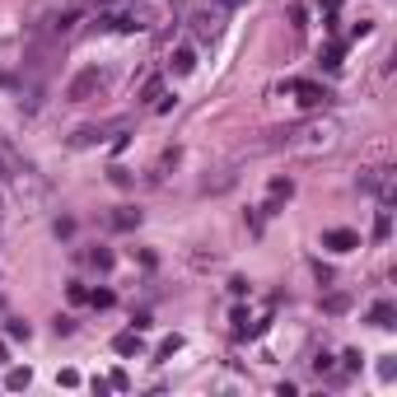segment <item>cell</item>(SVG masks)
Here are the masks:
<instances>
[{
  "instance_id": "obj_17",
  "label": "cell",
  "mask_w": 397,
  "mask_h": 397,
  "mask_svg": "<svg viewBox=\"0 0 397 397\" xmlns=\"http://www.w3.org/2000/svg\"><path fill=\"white\" fill-rule=\"evenodd\" d=\"M322 308H327V313H346V308H351V299H346V294H327V299H322Z\"/></svg>"
},
{
  "instance_id": "obj_3",
  "label": "cell",
  "mask_w": 397,
  "mask_h": 397,
  "mask_svg": "<svg viewBox=\"0 0 397 397\" xmlns=\"http://www.w3.org/2000/svg\"><path fill=\"white\" fill-rule=\"evenodd\" d=\"M187 24H192V38H197V43H215V38L225 33V10H215V5H201V10L187 19Z\"/></svg>"
},
{
  "instance_id": "obj_12",
  "label": "cell",
  "mask_w": 397,
  "mask_h": 397,
  "mask_svg": "<svg viewBox=\"0 0 397 397\" xmlns=\"http://www.w3.org/2000/svg\"><path fill=\"white\" fill-rule=\"evenodd\" d=\"M388 234H393V211L383 206V211L374 215V244H388Z\"/></svg>"
},
{
  "instance_id": "obj_10",
  "label": "cell",
  "mask_w": 397,
  "mask_h": 397,
  "mask_svg": "<svg viewBox=\"0 0 397 397\" xmlns=\"http://www.w3.org/2000/svg\"><path fill=\"white\" fill-rule=\"evenodd\" d=\"M168 66H173V75H192V70H197V52H192V47H173Z\"/></svg>"
},
{
  "instance_id": "obj_21",
  "label": "cell",
  "mask_w": 397,
  "mask_h": 397,
  "mask_svg": "<svg viewBox=\"0 0 397 397\" xmlns=\"http://www.w3.org/2000/svg\"><path fill=\"white\" fill-rule=\"evenodd\" d=\"M178 346H183V336H168V341H164V346H159V360H168V355H173V351H178Z\"/></svg>"
},
{
  "instance_id": "obj_2",
  "label": "cell",
  "mask_w": 397,
  "mask_h": 397,
  "mask_svg": "<svg viewBox=\"0 0 397 397\" xmlns=\"http://www.w3.org/2000/svg\"><path fill=\"white\" fill-rule=\"evenodd\" d=\"M336 122H327V117H318V122H299L290 126V131H276L271 145H285V150H299V154H322L336 145Z\"/></svg>"
},
{
  "instance_id": "obj_7",
  "label": "cell",
  "mask_w": 397,
  "mask_h": 397,
  "mask_svg": "<svg viewBox=\"0 0 397 397\" xmlns=\"http://www.w3.org/2000/svg\"><path fill=\"white\" fill-rule=\"evenodd\" d=\"M290 197H294V183H290V178H271V192H267V206H262V211L276 215V211H280V206H285Z\"/></svg>"
},
{
  "instance_id": "obj_5",
  "label": "cell",
  "mask_w": 397,
  "mask_h": 397,
  "mask_svg": "<svg viewBox=\"0 0 397 397\" xmlns=\"http://www.w3.org/2000/svg\"><path fill=\"white\" fill-rule=\"evenodd\" d=\"M98 89H103V70H98V66H89V70H80V75L70 80L66 98H70V103H89V98H93Z\"/></svg>"
},
{
  "instance_id": "obj_11",
  "label": "cell",
  "mask_w": 397,
  "mask_h": 397,
  "mask_svg": "<svg viewBox=\"0 0 397 397\" xmlns=\"http://www.w3.org/2000/svg\"><path fill=\"white\" fill-rule=\"evenodd\" d=\"M397 308L393 304H388V299H383V304H374V308H369V322H374V327H397Z\"/></svg>"
},
{
  "instance_id": "obj_13",
  "label": "cell",
  "mask_w": 397,
  "mask_h": 397,
  "mask_svg": "<svg viewBox=\"0 0 397 397\" xmlns=\"http://www.w3.org/2000/svg\"><path fill=\"white\" fill-rule=\"evenodd\" d=\"M29 383H33V369H10V374H5V388H10V393H24Z\"/></svg>"
},
{
  "instance_id": "obj_18",
  "label": "cell",
  "mask_w": 397,
  "mask_h": 397,
  "mask_svg": "<svg viewBox=\"0 0 397 397\" xmlns=\"http://www.w3.org/2000/svg\"><path fill=\"white\" fill-rule=\"evenodd\" d=\"M89 262L98 267V271H112V253H107V248H93V253H89Z\"/></svg>"
},
{
  "instance_id": "obj_15",
  "label": "cell",
  "mask_w": 397,
  "mask_h": 397,
  "mask_svg": "<svg viewBox=\"0 0 397 397\" xmlns=\"http://www.w3.org/2000/svg\"><path fill=\"white\" fill-rule=\"evenodd\" d=\"M140 98H145V103H159V98H164V80H145Z\"/></svg>"
},
{
  "instance_id": "obj_9",
  "label": "cell",
  "mask_w": 397,
  "mask_h": 397,
  "mask_svg": "<svg viewBox=\"0 0 397 397\" xmlns=\"http://www.w3.org/2000/svg\"><path fill=\"white\" fill-rule=\"evenodd\" d=\"M112 351L117 355H140L145 351V341H140V327H126V332L112 336Z\"/></svg>"
},
{
  "instance_id": "obj_20",
  "label": "cell",
  "mask_w": 397,
  "mask_h": 397,
  "mask_svg": "<svg viewBox=\"0 0 397 397\" xmlns=\"http://www.w3.org/2000/svg\"><path fill=\"white\" fill-rule=\"evenodd\" d=\"M107 388H117V393H126V388H131V379H126V369H112V374H107Z\"/></svg>"
},
{
  "instance_id": "obj_23",
  "label": "cell",
  "mask_w": 397,
  "mask_h": 397,
  "mask_svg": "<svg viewBox=\"0 0 397 397\" xmlns=\"http://www.w3.org/2000/svg\"><path fill=\"white\" fill-rule=\"evenodd\" d=\"M313 276H318V285H332V267H322V262H318V267H313Z\"/></svg>"
},
{
  "instance_id": "obj_8",
  "label": "cell",
  "mask_w": 397,
  "mask_h": 397,
  "mask_svg": "<svg viewBox=\"0 0 397 397\" xmlns=\"http://www.w3.org/2000/svg\"><path fill=\"white\" fill-rule=\"evenodd\" d=\"M322 248H332V253H355V248H360V234L355 230H327L322 234Z\"/></svg>"
},
{
  "instance_id": "obj_1",
  "label": "cell",
  "mask_w": 397,
  "mask_h": 397,
  "mask_svg": "<svg viewBox=\"0 0 397 397\" xmlns=\"http://www.w3.org/2000/svg\"><path fill=\"white\" fill-rule=\"evenodd\" d=\"M93 24L107 33H140L150 29V5L145 0H93Z\"/></svg>"
},
{
  "instance_id": "obj_22",
  "label": "cell",
  "mask_w": 397,
  "mask_h": 397,
  "mask_svg": "<svg viewBox=\"0 0 397 397\" xmlns=\"http://www.w3.org/2000/svg\"><path fill=\"white\" fill-rule=\"evenodd\" d=\"M397 365H393V355H383V365H379V379H393Z\"/></svg>"
},
{
  "instance_id": "obj_16",
  "label": "cell",
  "mask_w": 397,
  "mask_h": 397,
  "mask_svg": "<svg viewBox=\"0 0 397 397\" xmlns=\"http://www.w3.org/2000/svg\"><path fill=\"white\" fill-rule=\"evenodd\" d=\"M341 57H346V47H341V43H332L327 52H322V66H327V70H336V66H341Z\"/></svg>"
},
{
  "instance_id": "obj_19",
  "label": "cell",
  "mask_w": 397,
  "mask_h": 397,
  "mask_svg": "<svg viewBox=\"0 0 397 397\" xmlns=\"http://www.w3.org/2000/svg\"><path fill=\"white\" fill-rule=\"evenodd\" d=\"M89 304H93V308H112V304H117V294H112V290H93Z\"/></svg>"
},
{
  "instance_id": "obj_4",
  "label": "cell",
  "mask_w": 397,
  "mask_h": 397,
  "mask_svg": "<svg viewBox=\"0 0 397 397\" xmlns=\"http://www.w3.org/2000/svg\"><path fill=\"white\" fill-rule=\"evenodd\" d=\"M0 173H5V178H15L19 187L24 183H33V168H29V159H24V154L15 150V145H10V140L0 136Z\"/></svg>"
},
{
  "instance_id": "obj_6",
  "label": "cell",
  "mask_w": 397,
  "mask_h": 397,
  "mask_svg": "<svg viewBox=\"0 0 397 397\" xmlns=\"http://www.w3.org/2000/svg\"><path fill=\"white\" fill-rule=\"evenodd\" d=\"M285 89H290V93H294V98H299L304 107H327V98H332V93L322 89L318 80H290Z\"/></svg>"
},
{
  "instance_id": "obj_24",
  "label": "cell",
  "mask_w": 397,
  "mask_h": 397,
  "mask_svg": "<svg viewBox=\"0 0 397 397\" xmlns=\"http://www.w3.org/2000/svg\"><path fill=\"white\" fill-rule=\"evenodd\" d=\"M215 10H225V15H230V10H239V5H244V0H211Z\"/></svg>"
},
{
  "instance_id": "obj_14",
  "label": "cell",
  "mask_w": 397,
  "mask_h": 397,
  "mask_svg": "<svg viewBox=\"0 0 397 397\" xmlns=\"http://www.w3.org/2000/svg\"><path fill=\"white\" fill-rule=\"evenodd\" d=\"M140 225V211H117L112 215V230H136Z\"/></svg>"
}]
</instances>
